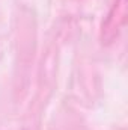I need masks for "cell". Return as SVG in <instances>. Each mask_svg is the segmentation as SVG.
I'll return each instance as SVG.
<instances>
[{"mask_svg": "<svg viewBox=\"0 0 128 130\" xmlns=\"http://www.w3.org/2000/svg\"><path fill=\"white\" fill-rule=\"evenodd\" d=\"M127 0H115L110 11L107 12L101 26V41L102 44H112L127 23Z\"/></svg>", "mask_w": 128, "mask_h": 130, "instance_id": "obj_1", "label": "cell"}]
</instances>
